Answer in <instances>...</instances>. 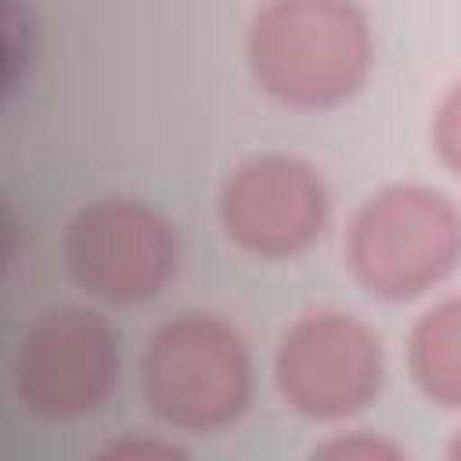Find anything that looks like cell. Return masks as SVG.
<instances>
[{
    "mask_svg": "<svg viewBox=\"0 0 461 461\" xmlns=\"http://www.w3.org/2000/svg\"><path fill=\"white\" fill-rule=\"evenodd\" d=\"M447 454H450V457H461V429L454 432V439H450V447H447Z\"/></svg>",
    "mask_w": 461,
    "mask_h": 461,
    "instance_id": "obj_12",
    "label": "cell"
},
{
    "mask_svg": "<svg viewBox=\"0 0 461 461\" xmlns=\"http://www.w3.org/2000/svg\"><path fill=\"white\" fill-rule=\"evenodd\" d=\"M252 83L295 112L353 101L375 68V29L360 0H267L245 32Z\"/></svg>",
    "mask_w": 461,
    "mask_h": 461,
    "instance_id": "obj_1",
    "label": "cell"
},
{
    "mask_svg": "<svg viewBox=\"0 0 461 461\" xmlns=\"http://www.w3.org/2000/svg\"><path fill=\"white\" fill-rule=\"evenodd\" d=\"M119 367V328L104 313L50 306L25 324L11 353V393L40 421H79L108 403Z\"/></svg>",
    "mask_w": 461,
    "mask_h": 461,
    "instance_id": "obj_4",
    "label": "cell"
},
{
    "mask_svg": "<svg viewBox=\"0 0 461 461\" xmlns=\"http://www.w3.org/2000/svg\"><path fill=\"white\" fill-rule=\"evenodd\" d=\"M407 367L425 400L461 411V295L429 306L407 335Z\"/></svg>",
    "mask_w": 461,
    "mask_h": 461,
    "instance_id": "obj_8",
    "label": "cell"
},
{
    "mask_svg": "<svg viewBox=\"0 0 461 461\" xmlns=\"http://www.w3.org/2000/svg\"><path fill=\"white\" fill-rule=\"evenodd\" d=\"M216 216L230 245L256 259H295L321 241L331 220V191L317 166L288 151H259L238 162Z\"/></svg>",
    "mask_w": 461,
    "mask_h": 461,
    "instance_id": "obj_7",
    "label": "cell"
},
{
    "mask_svg": "<svg viewBox=\"0 0 461 461\" xmlns=\"http://www.w3.org/2000/svg\"><path fill=\"white\" fill-rule=\"evenodd\" d=\"M313 457H331V461H403L407 447L382 436V432H367V429H353V432H335L331 439L313 447Z\"/></svg>",
    "mask_w": 461,
    "mask_h": 461,
    "instance_id": "obj_9",
    "label": "cell"
},
{
    "mask_svg": "<svg viewBox=\"0 0 461 461\" xmlns=\"http://www.w3.org/2000/svg\"><path fill=\"white\" fill-rule=\"evenodd\" d=\"M104 461H173V457H187V450L176 439H162V436H137L126 432L122 439H112L108 447H101Z\"/></svg>",
    "mask_w": 461,
    "mask_h": 461,
    "instance_id": "obj_11",
    "label": "cell"
},
{
    "mask_svg": "<svg viewBox=\"0 0 461 461\" xmlns=\"http://www.w3.org/2000/svg\"><path fill=\"white\" fill-rule=\"evenodd\" d=\"M140 396L148 411L184 436L230 429L252 403L256 364L241 331L209 310L162 321L140 349Z\"/></svg>",
    "mask_w": 461,
    "mask_h": 461,
    "instance_id": "obj_2",
    "label": "cell"
},
{
    "mask_svg": "<svg viewBox=\"0 0 461 461\" xmlns=\"http://www.w3.org/2000/svg\"><path fill=\"white\" fill-rule=\"evenodd\" d=\"M274 385L285 407L306 421H349L385 385L382 335L346 310L299 313L277 339Z\"/></svg>",
    "mask_w": 461,
    "mask_h": 461,
    "instance_id": "obj_6",
    "label": "cell"
},
{
    "mask_svg": "<svg viewBox=\"0 0 461 461\" xmlns=\"http://www.w3.org/2000/svg\"><path fill=\"white\" fill-rule=\"evenodd\" d=\"M61 263L79 292L108 306L155 299L180 267V234L155 205L108 194L79 205L61 234Z\"/></svg>",
    "mask_w": 461,
    "mask_h": 461,
    "instance_id": "obj_5",
    "label": "cell"
},
{
    "mask_svg": "<svg viewBox=\"0 0 461 461\" xmlns=\"http://www.w3.org/2000/svg\"><path fill=\"white\" fill-rule=\"evenodd\" d=\"M432 148L439 155V162L461 176V79L439 97L436 112H432V126H429Z\"/></svg>",
    "mask_w": 461,
    "mask_h": 461,
    "instance_id": "obj_10",
    "label": "cell"
},
{
    "mask_svg": "<svg viewBox=\"0 0 461 461\" xmlns=\"http://www.w3.org/2000/svg\"><path fill=\"white\" fill-rule=\"evenodd\" d=\"M342 249L367 295L411 303L461 267V209L429 184H389L357 205Z\"/></svg>",
    "mask_w": 461,
    "mask_h": 461,
    "instance_id": "obj_3",
    "label": "cell"
}]
</instances>
